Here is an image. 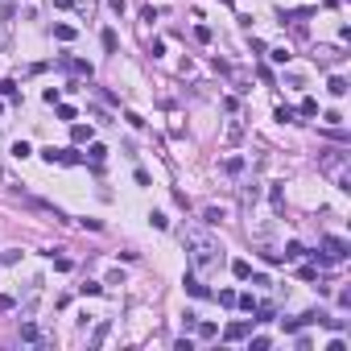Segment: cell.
I'll return each instance as SVG.
<instances>
[{
    "label": "cell",
    "mask_w": 351,
    "mask_h": 351,
    "mask_svg": "<svg viewBox=\"0 0 351 351\" xmlns=\"http://www.w3.org/2000/svg\"><path fill=\"white\" fill-rule=\"evenodd\" d=\"M186 252H190V265H195L199 273H215V269L223 265L219 240H215L211 232H203V228H190V232H186Z\"/></svg>",
    "instance_id": "cell-1"
},
{
    "label": "cell",
    "mask_w": 351,
    "mask_h": 351,
    "mask_svg": "<svg viewBox=\"0 0 351 351\" xmlns=\"http://www.w3.org/2000/svg\"><path fill=\"white\" fill-rule=\"evenodd\" d=\"M318 170L331 174L339 190H351V178H347V153H343V149H323V153H318Z\"/></svg>",
    "instance_id": "cell-2"
},
{
    "label": "cell",
    "mask_w": 351,
    "mask_h": 351,
    "mask_svg": "<svg viewBox=\"0 0 351 351\" xmlns=\"http://www.w3.org/2000/svg\"><path fill=\"white\" fill-rule=\"evenodd\" d=\"M323 248H327V257H331V261H343V257H351V244H347L343 236H323Z\"/></svg>",
    "instance_id": "cell-3"
},
{
    "label": "cell",
    "mask_w": 351,
    "mask_h": 351,
    "mask_svg": "<svg viewBox=\"0 0 351 351\" xmlns=\"http://www.w3.org/2000/svg\"><path fill=\"white\" fill-rule=\"evenodd\" d=\"M42 157H46L50 166H75V162H79V153H71V149H54V145L42 149Z\"/></svg>",
    "instance_id": "cell-4"
},
{
    "label": "cell",
    "mask_w": 351,
    "mask_h": 351,
    "mask_svg": "<svg viewBox=\"0 0 351 351\" xmlns=\"http://www.w3.org/2000/svg\"><path fill=\"white\" fill-rule=\"evenodd\" d=\"M186 294H190V298H211V290H207L199 277H190V273H186Z\"/></svg>",
    "instance_id": "cell-5"
},
{
    "label": "cell",
    "mask_w": 351,
    "mask_h": 351,
    "mask_svg": "<svg viewBox=\"0 0 351 351\" xmlns=\"http://www.w3.org/2000/svg\"><path fill=\"white\" fill-rule=\"evenodd\" d=\"M248 335H252V323H232L228 331H223V339H232V343L236 339H248Z\"/></svg>",
    "instance_id": "cell-6"
},
{
    "label": "cell",
    "mask_w": 351,
    "mask_h": 351,
    "mask_svg": "<svg viewBox=\"0 0 351 351\" xmlns=\"http://www.w3.org/2000/svg\"><path fill=\"white\" fill-rule=\"evenodd\" d=\"M21 339H25V343H46L42 331H38V323H21Z\"/></svg>",
    "instance_id": "cell-7"
},
{
    "label": "cell",
    "mask_w": 351,
    "mask_h": 351,
    "mask_svg": "<svg viewBox=\"0 0 351 351\" xmlns=\"http://www.w3.org/2000/svg\"><path fill=\"white\" fill-rule=\"evenodd\" d=\"M71 137H75V145H87L95 133H91V124H75V129H71Z\"/></svg>",
    "instance_id": "cell-8"
},
{
    "label": "cell",
    "mask_w": 351,
    "mask_h": 351,
    "mask_svg": "<svg viewBox=\"0 0 351 351\" xmlns=\"http://www.w3.org/2000/svg\"><path fill=\"white\" fill-rule=\"evenodd\" d=\"M223 215H228L223 207H207V211H203V223H207V228H215V223H223Z\"/></svg>",
    "instance_id": "cell-9"
},
{
    "label": "cell",
    "mask_w": 351,
    "mask_h": 351,
    "mask_svg": "<svg viewBox=\"0 0 351 351\" xmlns=\"http://www.w3.org/2000/svg\"><path fill=\"white\" fill-rule=\"evenodd\" d=\"M232 277H236V281H248V277H252V265H248V261H232Z\"/></svg>",
    "instance_id": "cell-10"
},
{
    "label": "cell",
    "mask_w": 351,
    "mask_h": 351,
    "mask_svg": "<svg viewBox=\"0 0 351 351\" xmlns=\"http://www.w3.org/2000/svg\"><path fill=\"white\" fill-rule=\"evenodd\" d=\"M306 257V248L298 244V240H290V244H285V261H302Z\"/></svg>",
    "instance_id": "cell-11"
},
{
    "label": "cell",
    "mask_w": 351,
    "mask_h": 351,
    "mask_svg": "<svg viewBox=\"0 0 351 351\" xmlns=\"http://www.w3.org/2000/svg\"><path fill=\"white\" fill-rule=\"evenodd\" d=\"M269 199H273V211L281 215V211H285V195H281V186H269Z\"/></svg>",
    "instance_id": "cell-12"
},
{
    "label": "cell",
    "mask_w": 351,
    "mask_h": 351,
    "mask_svg": "<svg viewBox=\"0 0 351 351\" xmlns=\"http://www.w3.org/2000/svg\"><path fill=\"white\" fill-rule=\"evenodd\" d=\"M54 38L58 42H75V25H54Z\"/></svg>",
    "instance_id": "cell-13"
},
{
    "label": "cell",
    "mask_w": 351,
    "mask_h": 351,
    "mask_svg": "<svg viewBox=\"0 0 351 351\" xmlns=\"http://www.w3.org/2000/svg\"><path fill=\"white\" fill-rule=\"evenodd\" d=\"M327 91H331V95H347V79H339V75H331V83H327Z\"/></svg>",
    "instance_id": "cell-14"
},
{
    "label": "cell",
    "mask_w": 351,
    "mask_h": 351,
    "mask_svg": "<svg viewBox=\"0 0 351 351\" xmlns=\"http://www.w3.org/2000/svg\"><path fill=\"white\" fill-rule=\"evenodd\" d=\"M223 170H228V174H244V157H228V162H223Z\"/></svg>",
    "instance_id": "cell-15"
},
{
    "label": "cell",
    "mask_w": 351,
    "mask_h": 351,
    "mask_svg": "<svg viewBox=\"0 0 351 351\" xmlns=\"http://www.w3.org/2000/svg\"><path fill=\"white\" fill-rule=\"evenodd\" d=\"M79 290H83V294H91V298H100V294H104V285H100V281H83Z\"/></svg>",
    "instance_id": "cell-16"
},
{
    "label": "cell",
    "mask_w": 351,
    "mask_h": 351,
    "mask_svg": "<svg viewBox=\"0 0 351 351\" xmlns=\"http://www.w3.org/2000/svg\"><path fill=\"white\" fill-rule=\"evenodd\" d=\"M108 339V323H100V327H95V335H91V347H100Z\"/></svg>",
    "instance_id": "cell-17"
},
{
    "label": "cell",
    "mask_w": 351,
    "mask_h": 351,
    "mask_svg": "<svg viewBox=\"0 0 351 351\" xmlns=\"http://www.w3.org/2000/svg\"><path fill=\"white\" fill-rule=\"evenodd\" d=\"M277 120H281V124H294L298 112H294V108H277Z\"/></svg>",
    "instance_id": "cell-18"
},
{
    "label": "cell",
    "mask_w": 351,
    "mask_h": 351,
    "mask_svg": "<svg viewBox=\"0 0 351 351\" xmlns=\"http://www.w3.org/2000/svg\"><path fill=\"white\" fill-rule=\"evenodd\" d=\"M211 298H219V306H236V294H232V290H219V294H211Z\"/></svg>",
    "instance_id": "cell-19"
},
{
    "label": "cell",
    "mask_w": 351,
    "mask_h": 351,
    "mask_svg": "<svg viewBox=\"0 0 351 351\" xmlns=\"http://www.w3.org/2000/svg\"><path fill=\"white\" fill-rule=\"evenodd\" d=\"M269 58H273V62H290L294 54H290V50H285V46H277V50H269Z\"/></svg>",
    "instance_id": "cell-20"
},
{
    "label": "cell",
    "mask_w": 351,
    "mask_h": 351,
    "mask_svg": "<svg viewBox=\"0 0 351 351\" xmlns=\"http://www.w3.org/2000/svg\"><path fill=\"white\" fill-rule=\"evenodd\" d=\"M199 327V339H215V323H195Z\"/></svg>",
    "instance_id": "cell-21"
},
{
    "label": "cell",
    "mask_w": 351,
    "mask_h": 351,
    "mask_svg": "<svg viewBox=\"0 0 351 351\" xmlns=\"http://www.w3.org/2000/svg\"><path fill=\"white\" fill-rule=\"evenodd\" d=\"M104 50H108V54L116 50V29H104Z\"/></svg>",
    "instance_id": "cell-22"
},
{
    "label": "cell",
    "mask_w": 351,
    "mask_h": 351,
    "mask_svg": "<svg viewBox=\"0 0 351 351\" xmlns=\"http://www.w3.org/2000/svg\"><path fill=\"white\" fill-rule=\"evenodd\" d=\"M149 219H153V228H162V232H166V228H170V219H166V215H162V211H153V215H149Z\"/></svg>",
    "instance_id": "cell-23"
},
{
    "label": "cell",
    "mask_w": 351,
    "mask_h": 351,
    "mask_svg": "<svg viewBox=\"0 0 351 351\" xmlns=\"http://www.w3.org/2000/svg\"><path fill=\"white\" fill-rule=\"evenodd\" d=\"M302 116H318V100H302Z\"/></svg>",
    "instance_id": "cell-24"
},
{
    "label": "cell",
    "mask_w": 351,
    "mask_h": 351,
    "mask_svg": "<svg viewBox=\"0 0 351 351\" xmlns=\"http://www.w3.org/2000/svg\"><path fill=\"white\" fill-rule=\"evenodd\" d=\"M58 120H75V108L71 104H58Z\"/></svg>",
    "instance_id": "cell-25"
},
{
    "label": "cell",
    "mask_w": 351,
    "mask_h": 351,
    "mask_svg": "<svg viewBox=\"0 0 351 351\" xmlns=\"http://www.w3.org/2000/svg\"><path fill=\"white\" fill-rule=\"evenodd\" d=\"M29 153H34V149H29L25 141H17V145H13V157H29Z\"/></svg>",
    "instance_id": "cell-26"
},
{
    "label": "cell",
    "mask_w": 351,
    "mask_h": 351,
    "mask_svg": "<svg viewBox=\"0 0 351 351\" xmlns=\"http://www.w3.org/2000/svg\"><path fill=\"white\" fill-rule=\"evenodd\" d=\"M0 95H9V100H13V95H17V83H9V79H5V83H0Z\"/></svg>",
    "instance_id": "cell-27"
},
{
    "label": "cell",
    "mask_w": 351,
    "mask_h": 351,
    "mask_svg": "<svg viewBox=\"0 0 351 351\" xmlns=\"http://www.w3.org/2000/svg\"><path fill=\"white\" fill-rule=\"evenodd\" d=\"M108 9L112 13H124V0H108Z\"/></svg>",
    "instance_id": "cell-28"
}]
</instances>
